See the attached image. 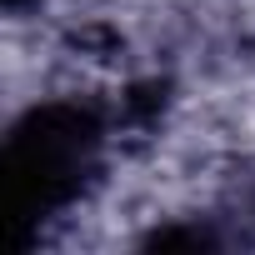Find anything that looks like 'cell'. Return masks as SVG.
I'll use <instances>...</instances> for the list:
<instances>
[{"instance_id": "obj_2", "label": "cell", "mask_w": 255, "mask_h": 255, "mask_svg": "<svg viewBox=\"0 0 255 255\" xmlns=\"http://www.w3.org/2000/svg\"><path fill=\"white\" fill-rule=\"evenodd\" d=\"M35 5H40V0H5V10H10V15H25V10H35Z\"/></svg>"}, {"instance_id": "obj_1", "label": "cell", "mask_w": 255, "mask_h": 255, "mask_svg": "<svg viewBox=\"0 0 255 255\" xmlns=\"http://www.w3.org/2000/svg\"><path fill=\"white\" fill-rule=\"evenodd\" d=\"M110 150V115L95 100L55 95L35 100L5 130V225L10 245L30 250L45 225L65 220L105 170Z\"/></svg>"}]
</instances>
